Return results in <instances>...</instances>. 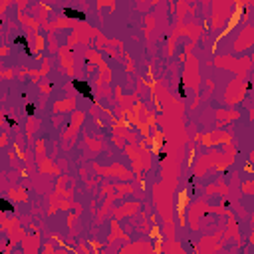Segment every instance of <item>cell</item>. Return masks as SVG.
<instances>
[{
  "mask_svg": "<svg viewBox=\"0 0 254 254\" xmlns=\"http://www.w3.org/2000/svg\"><path fill=\"white\" fill-rule=\"evenodd\" d=\"M72 85H73V88H76L79 94L84 95V97H88V100H91V97H94V95H91V88H89V84L82 82V79H73Z\"/></svg>",
  "mask_w": 254,
  "mask_h": 254,
  "instance_id": "1",
  "label": "cell"
},
{
  "mask_svg": "<svg viewBox=\"0 0 254 254\" xmlns=\"http://www.w3.org/2000/svg\"><path fill=\"white\" fill-rule=\"evenodd\" d=\"M64 14L68 18H76V20H85V14L82 10H73V8H64Z\"/></svg>",
  "mask_w": 254,
  "mask_h": 254,
  "instance_id": "2",
  "label": "cell"
},
{
  "mask_svg": "<svg viewBox=\"0 0 254 254\" xmlns=\"http://www.w3.org/2000/svg\"><path fill=\"white\" fill-rule=\"evenodd\" d=\"M0 210H2V213H12V210H14V207H12V203H10V201L0 199Z\"/></svg>",
  "mask_w": 254,
  "mask_h": 254,
  "instance_id": "3",
  "label": "cell"
},
{
  "mask_svg": "<svg viewBox=\"0 0 254 254\" xmlns=\"http://www.w3.org/2000/svg\"><path fill=\"white\" fill-rule=\"evenodd\" d=\"M14 42H16V44H22V46H24V50H26V54H30L28 42H26V38H24V36H16V38H14Z\"/></svg>",
  "mask_w": 254,
  "mask_h": 254,
  "instance_id": "4",
  "label": "cell"
},
{
  "mask_svg": "<svg viewBox=\"0 0 254 254\" xmlns=\"http://www.w3.org/2000/svg\"><path fill=\"white\" fill-rule=\"evenodd\" d=\"M26 113L28 115H34L36 113V105L34 103H26Z\"/></svg>",
  "mask_w": 254,
  "mask_h": 254,
  "instance_id": "5",
  "label": "cell"
},
{
  "mask_svg": "<svg viewBox=\"0 0 254 254\" xmlns=\"http://www.w3.org/2000/svg\"><path fill=\"white\" fill-rule=\"evenodd\" d=\"M179 94H181V95H185V82H181V84H179Z\"/></svg>",
  "mask_w": 254,
  "mask_h": 254,
  "instance_id": "6",
  "label": "cell"
},
{
  "mask_svg": "<svg viewBox=\"0 0 254 254\" xmlns=\"http://www.w3.org/2000/svg\"><path fill=\"white\" fill-rule=\"evenodd\" d=\"M6 121H8V125H16V121H14V119H12V117H10V115H6Z\"/></svg>",
  "mask_w": 254,
  "mask_h": 254,
  "instance_id": "7",
  "label": "cell"
}]
</instances>
